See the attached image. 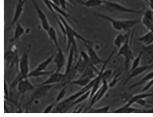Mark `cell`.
Masks as SVG:
<instances>
[{
  "label": "cell",
  "instance_id": "cell-25",
  "mask_svg": "<svg viewBox=\"0 0 153 117\" xmlns=\"http://www.w3.org/2000/svg\"><path fill=\"white\" fill-rule=\"evenodd\" d=\"M55 55L53 54L38 64L34 69L38 71H46L48 66L53 61Z\"/></svg>",
  "mask_w": 153,
  "mask_h": 117
},
{
  "label": "cell",
  "instance_id": "cell-26",
  "mask_svg": "<svg viewBox=\"0 0 153 117\" xmlns=\"http://www.w3.org/2000/svg\"><path fill=\"white\" fill-rule=\"evenodd\" d=\"M92 80L89 78L79 77L77 79L72 80L70 82L69 85L78 86L83 87L88 85Z\"/></svg>",
  "mask_w": 153,
  "mask_h": 117
},
{
  "label": "cell",
  "instance_id": "cell-47",
  "mask_svg": "<svg viewBox=\"0 0 153 117\" xmlns=\"http://www.w3.org/2000/svg\"><path fill=\"white\" fill-rule=\"evenodd\" d=\"M151 110H153V107L152 109Z\"/></svg>",
  "mask_w": 153,
  "mask_h": 117
},
{
  "label": "cell",
  "instance_id": "cell-21",
  "mask_svg": "<svg viewBox=\"0 0 153 117\" xmlns=\"http://www.w3.org/2000/svg\"><path fill=\"white\" fill-rule=\"evenodd\" d=\"M46 32L50 41L54 44L56 48L60 46L56 29L53 27L51 26L50 28Z\"/></svg>",
  "mask_w": 153,
  "mask_h": 117
},
{
  "label": "cell",
  "instance_id": "cell-43",
  "mask_svg": "<svg viewBox=\"0 0 153 117\" xmlns=\"http://www.w3.org/2000/svg\"><path fill=\"white\" fill-rule=\"evenodd\" d=\"M142 1H144L146 3L148 4L149 2V0H142Z\"/></svg>",
  "mask_w": 153,
  "mask_h": 117
},
{
  "label": "cell",
  "instance_id": "cell-42",
  "mask_svg": "<svg viewBox=\"0 0 153 117\" xmlns=\"http://www.w3.org/2000/svg\"><path fill=\"white\" fill-rule=\"evenodd\" d=\"M50 1L53 4L59 6V0H50Z\"/></svg>",
  "mask_w": 153,
  "mask_h": 117
},
{
  "label": "cell",
  "instance_id": "cell-30",
  "mask_svg": "<svg viewBox=\"0 0 153 117\" xmlns=\"http://www.w3.org/2000/svg\"><path fill=\"white\" fill-rule=\"evenodd\" d=\"M144 52L141 51L137 56L135 58H134L133 60L132 64L131 67L130 68L128 71L129 74L134 69L139 67L140 65V63L143 54Z\"/></svg>",
  "mask_w": 153,
  "mask_h": 117
},
{
  "label": "cell",
  "instance_id": "cell-37",
  "mask_svg": "<svg viewBox=\"0 0 153 117\" xmlns=\"http://www.w3.org/2000/svg\"><path fill=\"white\" fill-rule=\"evenodd\" d=\"M42 1L44 3H45L48 9L50 10L54 15V17L57 18V15L54 12L51 6L50 0H42Z\"/></svg>",
  "mask_w": 153,
  "mask_h": 117
},
{
  "label": "cell",
  "instance_id": "cell-17",
  "mask_svg": "<svg viewBox=\"0 0 153 117\" xmlns=\"http://www.w3.org/2000/svg\"><path fill=\"white\" fill-rule=\"evenodd\" d=\"M151 97H153V92H141L140 93L135 94L129 100L126 104L120 107L122 108H125L132 106V105L135 104V102L139 99H146Z\"/></svg>",
  "mask_w": 153,
  "mask_h": 117
},
{
  "label": "cell",
  "instance_id": "cell-23",
  "mask_svg": "<svg viewBox=\"0 0 153 117\" xmlns=\"http://www.w3.org/2000/svg\"><path fill=\"white\" fill-rule=\"evenodd\" d=\"M91 92V90H90L75 99L74 101L70 104L67 109L65 110L64 112H66L74 106L83 103L87 99L89 98Z\"/></svg>",
  "mask_w": 153,
  "mask_h": 117
},
{
  "label": "cell",
  "instance_id": "cell-34",
  "mask_svg": "<svg viewBox=\"0 0 153 117\" xmlns=\"http://www.w3.org/2000/svg\"><path fill=\"white\" fill-rule=\"evenodd\" d=\"M111 106L109 105L101 107L99 108L92 109V112L97 113H106L110 110Z\"/></svg>",
  "mask_w": 153,
  "mask_h": 117
},
{
  "label": "cell",
  "instance_id": "cell-22",
  "mask_svg": "<svg viewBox=\"0 0 153 117\" xmlns=\"http://www.w3.org/2000/svg\"><path fill=\"white\" fill-rule=\"evenodd\" d=\"M80 55L87 66L93 70L97 75L99 74L100 71L97 68L96 66L92 63L87 52L83 51H81Z\"/></svg>",
  "mask_w": 153,
  "mask_h": 117
},
{
  "label": "cell",
  "instance_id": "cell-4",
  "mask_svg": "<svg viewBox=\"0 0 153 117\" xmlns=\"http://www.w3.org/2000/svg\"><path fill=\"white\" fill-rule=\"evenodd\" d=\"M31 46L26 49L19 58V74L24 79L28 77L30 73L29 53Z\"/></svg>",
  "mask_w": 153,
  "mask_h": 117
},
{
  "label": "cell",
  "instance_id": "cell-20",
  "mask_svg": "<svg viewBox=\"0 0 153 117\" xmlns=\"http://www.w3.org/2000/svg\"><path fill=\"white\" fill-rule=\"evenodd\" d=\"M68 55L66 69L64 74H67L73 67V64L75 58L74 49L73 46L71 47L68 52Z\"/></svg>",
  "mask_w": 153,
  "mask_h": 117
},
{
  "label": "cell",
  "instance_id": "cell-6",
  "mask_svg": "<svg viewBox=\"0 0 153 117\" xmlns=\"http://www.w3.org/2000/svg\"><path fill=\"white\" fill-rule=\"evenodd\" d=\"M55 85H45L38 86L32 94L30 101L28 105L27 109L29 108L32 104L36 100L39 99L44 97L51 89Z\"/></svg>",
  "mask_w": 153,
  "mask_h": 117
},
{
  "label": "cell",
  "instance_id": "cell-40",
  "mask_svg": "<svg viewBox=\"0 0 153 117\" xmlns=\"http://www.w3.org/2000/svg\"><path fill=\"white\" fill-rule=\"evenodd\" d=\"M56 104L54 103L49 105L43 111V113H50L53 108L56 106Z\"/></svg>",
  "mask_w": 153,
  "mask_h": 117
},
{
  "label": "cell",
  "instance_id": "cell-27",
  "mask_svg": "<svg viewBox=\"0 0 153 117\" xmlns=\"http://www.w3.org/2000/svg\"><path fill=\"white\" fill-rule=\"evenodd\" d=\"M104 1L103 0H86L84 1L83 5L88 8H94L102 6Z\"/></svg>",
  "mask_w": 153,
  "mask_h": 117
},
{
  "label": "cell",
  "instance_id": "cell-3",
  "mask_svg": "<svg viewBox=\"0 0 153 117\" xmlns=\"http://www.w3.org/2000/svg\"><path fill=\"white\" fill-rule=\"evenodd\" d=\"M103 6L115 12L122 14H140L144 12L143 9H135L128 8L118 2L113 1H104Z\"/></svg>",
  "mask_w": 153,
  "mask_h": 117
},
{
  "label": "cell",
  "instance_id": "cell-32",
  "mask_svg": "<svg viewBox=\"0 0 153 117\" xmlns=\"http://www.w3.org/2000/svg\"><path fill=\"white\" fill-rule=\"evenodd\" d=\"M121 79L122 76L121 74L120 73L114 74L111 80L108 82L109 88H112L115 87Z\"/></svg>",
  "mask_w": 153,
  "mask_h": 117
},
{
  "label": "cell",
  "instance_id": "cell-44",
  "mask_svg": "<svg viewBox=\"0 0 153 117\" xmlns=\"http://www.w3.org/2000/svg\"><path fill=\"white\" fill-rule=\"evenodd\" d=\"M103 1H113V0H103Z\"/></svg>",
  "mask_w": 153,
  "mask_h": 117
},
{
  "label": "cell",
  "instance_id": "cell-45",
  "mask_svg": "<svg viewBox=\"0 0 153 117\" xmlns=\"http://www.w3.org/2000/svg\"><path fill=\"white\" fill-rule=\"evenodd\" d=\"M68 1L69 2H71L73 1V0H68Z\"/></svg>",
  "mask_w": 153,
  "mask_h": 117
},
{
  "label": "cell",
  "instance_id": "cell-18",
  "mask_svg": "<svg viewBox=\"0 0 153 117\" xmlns=\"http://www.w3.org/2000/svg\"><path fill=\"white\" fill-rule=\"evenodd\" d=\"M13 37L9 40L10 42H13L17 41L25 33V29L22 25L17 23L15 25Z\"/></svg>",
  "mask_w": 153,
  "mask_h": 117
},
{
  "label": "cell",
  "instance_id": "cell-14",
  "mask_svg": "<svg viewBox=\"0 0 153 117\" xmlns=\"http://www.w3.org/2000/svg\"><path fill=\"white\" fill-rule=\"evenodd\" d=\"M152 68L151 64L140 66L139 67L134 69L129 73V76L124 83L123 86L127 85L130 81L134 78L143 74L146 71Z\"/></svg>",
  "mask_w": 153,
  "mask_h": 117
},
{
  "label": "cell",
  "instance_id": "cell-31",
  "mask_svg": "<svg viewBox=\"0 0 153 117\" xmlns=\"http://www.w3.org/2000/svg\"><path fill=\"white\" fill-rule=\"evenodd\" d=\"M143 110L141 109L133 107L132 106H131L125 108H121L120 107L115 110L114 112L116 113H131L141 112Z\"/></svg>",
  "mask_w": 153,
  "mask_h": 117
},
{
  "label": "cell",
  "instance_id": "cell-33",
  "mask_svg": "<svg viewBox=\"0 0 153 117\" xmlns=\"http://www.w3.org/2000/svg\"><path fill=\"white\" fill-rule=\"evenodd\" d=\"M69 86V85H68L63 87L62 90L58 94L55 101L54 102L56 105L62 101L66 94L67 89Z\"/></svg>",
  "mask_w": 153,
  "mask_h": 117
},
{
  "label": "cell",
  "instance_id": "cell-9",
  "mask_svg": "<svg viewBox=\"0 0 153 117\" xmlns=\"http://www.w3.org/2000/svg\"><path fill=\"white\" fill-rule=\"evenodd\" d=\"M32 3L36 10L38 19L43 29L46 32L51 26L47 16L35 0H32Z\"/></svg>",
  "mask_w": 153,
  "mask_h": 117
},
{
  "label": "cell",
  "instance_id": "cell-12",
  "mask_svg": "<svg viewBox=\"0 0 153 117\" xmlns=\"http://www.w3.org/2000/svg\"><path fill=\"white\" fill-rule=\"evenodd\" d=\"M64 77V74L55 71L50 75L48 79L40 83L38 86L50 85H55L56 83H61Z\"/></svg>",
  "mask_w": 153,
  "mask_h": 117
},
{
  "label": "cell",
  "instance_id": "cell-15",
  "mask_svg": "<svg viewBox=\"0 0 153 117\" xmlns=\"http://www.w3.org/2000/svg\"><path fill=\"white\" fill-rule=\"evenodd\" d=\"M27 77L20 81L17 86L19 94H24L26 92L32 91L35 88L34 86L32 85Z\"/></svg>",
  "mask_w": 153,
  "mask_h": 117
},
{
  "label": "cell",
  "instance_id": "cell-16",
  "mask_svg": "<svg viewBox=\"0 0 153 117\" xmlns=\"http://www.w3.org/2000/svg\"><path fill=\"white\" fill-rule=\"evenodd\" d=\"M87 50V53L92 62L95 66L103 64L105 60L101 59L98 55L94 49L90 46L89 44H85Z\"/></svg>",
  "mask_w": 153,
  "mask_h": 117
},
{
  "label": "cell",
  "instance_id": "cell-28",
  "mask_svg": "<svg viewBox=\"0 0 153 117\" xmlns=\"http://www.w3.org/2000/svg\"><path fill=\"white\" fill-rule=\"evenodd\" d=\"M56 69L55 68L50 71H38L34 69L30 72L28 77H38L43 76L51 75L55 71Z\"/></svg>",
  "mask_w": 153,
  "mask_h": 117
},
{
  "label": "cell",
  "instance_id": "cell-24",
  "mask_svg": "<svg viewBox=\"0 0 153 117\" xmlns=\"http://www.w3.org/2000/svg\"><path fill=\"white\" fill-rule=\"evenodd\" d=\"M74 66L77 73L81 74L83 73L87 67L80 55L78 58Z\"/></svg>",
  "mask_w": 153,
  "mask_h": 117
},
{
  "label": "cell",
  "instance_id": "cell-38",
  "mask_svg": "<svg viewBox=\"0 0 153 117\" xmlns=\"http://www.w3.org/2000/svg\"><path fill=\"white\" fill-rule=\"evenodd\" d=\"M153 86V78L147 82L146 85L142 88L141 92H145L150 90Z\"/></svg>",
  "mask_w": 153,
  "mask_h": 117
},
{
  "label": "cell",
  "instance_id": "cell-7",
  "mask_svg": "<svg viewBox=\"0 0 153 117\" xmlns=\"http://www.w3.org/2000/svg\"><path fill=\"white\" fill-rule=\"evenodd\" d=\"M28 1V0H18L15 9L13 19L10 26L6 30L7 32L10 31L12 28L17 23L18 21L23 13L25 5Z\"/></svg>",
  "mask_w": 153,
  "mask_h": 117
},
{
  "label": "cell",
  "instance_id": "cell-10",
  "mask_svg": "<svg viewBox=\"0 0 153 117\" xmlns=\"http://www.w3.org/2000/svg\"><path fill=\"white\" fill-rule=\"evenodd\" d=\"M134 35L132 31L119 33L114 38V44L118 49L127 41L132 38Z\"/></svg>",
  "mask_w": 153,
  "mask_h": 117
},
{
  "label": "cell",
  "instance_id": "cell-5",
  "mask_svg": "<svg viewBox=\"0 0 153 117\" xmlns=\"http://www.w3.org/2000/svg\"><path fill=\"white\" fill-rule=\"evenodd\" d=\"M109 88L108 82L105 80H102L100 87L90 99L91 101L89 107L90 110L105 97Z\"/></svg>",
  "mask_w": 153,
  "mask_h": 117
},
{
  "label": "cell",
  "instance_id": "cell-39",
  "mask_svg": "<svg viewBox=\"0 0 153 117\" xmlns=\"http://www.w3.org/2000/svg\"><path fill=\"white\" fill-rule=\"evenodd\" d=\"M135 104H137L144 107H149L150 106V105L147 104L145 99H139L135 102Z\"/></svg>",
  "mask_w": 153,
  "mask_h": 117
},
{
  "label": "cell",
  "instance_id": "cell-36",
  "mask_svg": "<svg viewBox=\"0 0 153 117\" xmlns=\"http://www.w3.org/2000/svg\"><path fill=\"white\" fill-rule=\"evenodd\" d=\"M59 6L63 10L67 11L69 7H72V5L67 0H59Z\"/></svg>",
  "mask_w": 153,
  "mask_h": 117
},
{
  "label": "cell",
  "instance_id": "cell-35",
  "mask_svg": "<svg viewBox=\"0 0 153 117\" xmlns=\"http://www.w3.org/2000/svg\"><path fill=\"white\" fill-rule=\"evenodd\" d=\"M113 74V71L111 69L105 70L102 75V80H104L108 82Z\"/></svg>",
  "mask_w": 153,
  "mask_h": 117
},
{
  "label": "cell",
  "instance_id": "cell-19",
  "mask_svg": "<svg viewBox=\"0 0 153 117\" xmlns=\"http://www.w3.org/2000/svg\"><path fill=\"white\" fill-rule=\"evenodd\" d=\"M138 40L143 44L145 46L152 45L153 44V32L149 31L139 37Z\"/></svg>",
  "mask_w": 153,
  "mask_h": 117
},
{
  "label": "cell",
  "instance_id": "cell-1",
  "mask_svg": "<svg viewBox=\"0 0 153 117\" xmlns=\"http://www.w3.org/2000/svg\"><path fill=\"white\" fill-rule=\"evenodd\" d=\"M96 15L99 18L109 22L114 30L119 32L131 31L141 22L140 19H118L101 13L97 14Z\"/></svg>",
  "mask_w": 153,
  "mask_h": 117
},
{
  "label": "cell",
  "instance_id": "cell-13",
  "mask_svg": "<svg viewBox=\"0 0 153 117\" xmlns=\"http://www.w3.org/2000/svg\"><path fill=\"white\" fill-rule=\"evenodd\" d=\"M57 48V52L53 60V62L56 65V68L55 71L60 72L63 68L65 62L64 54L61 47Z\"/></svg>",
  "mask_w": 153,
  "mask_h": 117
},
{
  "label": "cell",
  "instance_id": "cell-8",
  "mask_svg": "<svg viewBox=\"0 0 153 117\" xmlns=\"http://www.w3.org/2000/svg\"><path fill=\"white\" fill-rule=\"evenodd\" d=\"M57 15L59 19L63 24L66 32L72 33V34L74 35L76 39H78L82 42L85 44H91V41L76 31L66 19H65L62 16L58 14Z\"/></svg>",
  "mask_w": 153,
  "mask_h": 117
},
{
  "label": "cell",
  "instance_id": "cell-2",
  "mask_svg": "<svg viewBox=\"0 0 153 117\" xmlns=\"http://www.w3.org/2000/svg\"><path fill=\"white\" fill-rule=\"evenodd\" d=\"M132 38L128 40L121 47L118 49L117 53L118 56H123L125 60V67L127 72L129 71L131 61L134 58L133 50L131 47V44Z\"/></svg>",
  "mask_w": 153,
  "mask_h": 117
},
{
  "label": "cell",
  "instance_id": "cell-41",
  "mask_svg": "<svg viewBox=\"0 0 153 117\" xmlns=\"http://www.w3.org/2000/svg\"><path fill=\"white\" fill-rule=\"evenodd\" d=\"M4 92L5 97H7L9 95V90L7 83L5 80L4 81Z\"/></svg>",
  "mask_w": 153,
  "mask_h": 117
},
{
  "label": "cell",
  "instance_id": "cell-46",
  "mask_svg": "<svg viewBox=\"0 0 153 117\" xmlns=\"http://www.w3.org/2000/svg\"><path fill=\"white\" fill-rule=\"evenodd\" d=\"M152 64V68H153V63L152 64Z\"/></svg>",
  "mask_w": 153,
  "mask_h": 117
},
{
  "label": "cell",
  "instance_id": "cell-29",
  "mask_svg": "<svg viewBox=\"0 0 153 117\" xmlns=\"http://www.w3.org/2000/svg\"><path fill=\"white\" fill-rule=\"evenodd\" d=\"M153 78V70L149 72V73L146 74L139 81L130 86L129 88L130 89H131L136 87L140 86L144 84V83L146 82H148L149 81L152 79Z\"/></svg>",
  "mask_w": 153,
  "mask_h": 117
},
{
  "label": "cell",
  "instance_id": "cell-11",
  "mask_svg": "<svg viewBox=\"0 0 153 117\" xmlns=\"http://www.w3.org/2000/svg\"><path fill=\"white\" fill-rule=\"evenodd\" d=\"M143 13L141 22L149 31L153 32V11L149 8Z\"/></svg>",
  "mask_w": 153,
  "mask_h": 117
}]
</instances>
